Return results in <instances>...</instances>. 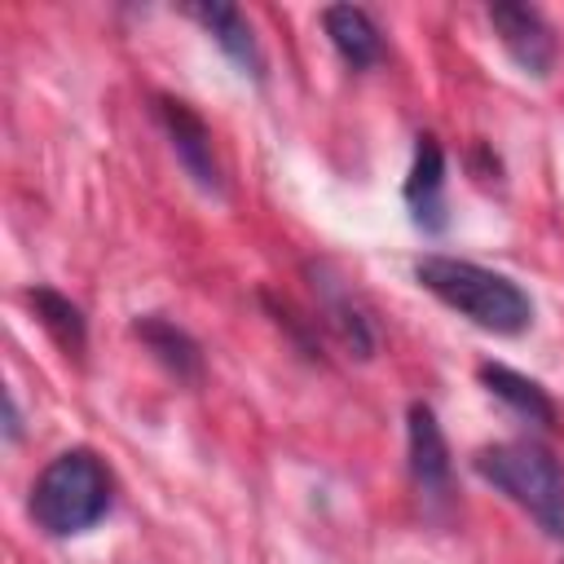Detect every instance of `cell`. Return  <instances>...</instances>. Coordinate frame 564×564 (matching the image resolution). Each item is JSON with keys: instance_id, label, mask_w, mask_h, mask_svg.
<instances>
[{"instance_id": "1", "label": "cell", "mask_w": 564, "mask_h": 564, "mask_svg": "<svg viewBox=\"0 0 564 564\" xmlns=\"http://www.w3.org/2000/svg\"><path fill=\"white\" fill-rule=\"evenodd\" d=\"M414 278L454 313L476 322L494 335H520L533 322V300L507 278L485 264L458 260V256H423L414 264Z\"/></svg>"}, {"instance_id": "2", "label": "cell", "mask_w": 564, "mask_h": 564, "mask_svg": "<svg viewBox=\"0 0 564 564\" xmlns=\"http://www.w3.org/2000/svg\"><path fill=\"white\" fill-rule=\"evenodd\" d=\"M106 511H110V471L93 449L57 454L31 485V520L53 538L84 533Z\"/></svg>"}, {"instance_id": "3", "label": "cell", "mask_w": 564, "mask_h": 564, "mask_svg": "<svg viewBox=\"0 0 564 564\" xmlns=\"http://www.w3.org/2000/svg\"><path fill=\"white\" fill-rule=\"evenodd\" d=\"M476 471L502 489L520 511L538 520L546 538H564V471L560 463L529 441H498L476 449Z\"/></svg>"}, {"instance_id": "4", "label": "cell", "mask_w": 564, "mask_h": 564, "mask_svg": "<svg viewBox=\"0 0 564 564\" xmlns=\"http://www.w3.org/2000/svg\"><path fill=\"white\" fill-rule=\"evenodd\" d=\"M159 123H163V132H167V141H172V154H176V163L185 167V176H189L203 194L220 198V194H225V181H220V163H216L207 123H203L185 101H176V97H159Z\"/></svg>"}, {"instance_id": "5", "label": "cell", "mask_w": 564, "mask_h": 564, "mask_svg": "<svg viewBox=\"0 0 564 564\" xmlns=\"http://www.w3.org/2000/svg\"><path fill=\"white\" fill-rule=\"evenodd\" d=\"M489 26L498 35V44L511 53V62L524 75H546L555 62V35L546 26V18L533 4L520 0H494L489 4Z\"/></svg>"}, {"instance_id": "6", "label": "cell", "mask_w": 564, "mask_h": 564, "mask_svg": "<svg viewBox=\"0 0 564 564\" xmlns=\"http://www.w3.org/2000/svg\"><path fill=\"white\" fill-rule=\"evenodd\" d=\"M405 449H410V476L423 489V498H445L454 463H449V445L436 423V410L423 401H414L405 414Z\"/></svg>"}, {"instance_id": "7", "label": "cell", "mask_w": 564, "mask_h": 564, "mask_svg": "<svg viewBox=\"0 0 564 564\" xmlns=\"http://www.w3.org/2000/svg\"><path fill=\"white\" fill-rule=\"evenodd\" d=\"M441 185H445V154L436 145V137H419L414 145V163L405 176V203L419 229H441L445 225V203H441Z\"/></svg>"}, {"instance_id": "8", "label": "cell", "mask_w": 564, "mask_h": 564, "mask_svg": "<svg viewBox=\"0 0 564 564\" xmlns=\"http://www.w3.org/2000/svg\"><path fill=\"white\" fill-rule=\"evenodd\" d=\"M189 13H194V18L207 26V35L229 53V62L242 66V75H251V79L264 75V57H260V44H256V35H251L242 9H234V4H225V0H198V4H189Z\"/></svg>"}, {"instance_id": "9", "label": "cell", "mask_w": 564, "mask_h": 564, "mask_svg": "<svg viewBox=\"0 0 564 564\" xmlns=\"http://www.w3.org/2000/svg\"><path fill=\"white\" fill-rule=\"evenodd\" d=\"M132 335L154 352V361H159L163 370H172L176 379H198L203 352H198V344H194L189 330H181V326L167 322L163 313H145V317L132 322Z\"/></svg>"}, {"instance_id": "10", "label": "cell", "mask_w": 564, "mask_h": 564, "mask_svg": "<svg viewBox=\"0 0 564 564\" xmlns=\"http://www.w3.org/2000/svg\"><path fill=\"white\" fill-rule=\"evenodd\" d=\"M322 22H326V35H330V44L339 48V57L348 66L361 70V66L379 62L383 44H379V31H375V22H370L366 9H357V4H330L322 13Z\"/></svg>"}, {"instance_id": "11", "label": "cell", "mask_w": 564, "mask_h": 564, "mask_svg": "<svg viewBox=\"0 0 564 564\" xmlns=\"http://www.w3.org/2000/svg\"><path fill=\"white\" fill-rule=\"evenodd\" d=\"M480 383L498 397V401H507L516 414H524L529 423H542V427H551L555 423V405H551V397L529 379V375H516L511 366H498V361H485L480 370Z\"/></svg>"}, {"instance_id": "12", "label": "cell", "mask_w": 564, "mask_h": 564, "mask_svg": "<svg viewBox=\"0 0 564 564\" xmlns=\"http://www.w3.org/2000/svg\"><path fill=\"white\" fill-rule=\"evenodd\" d=\"M313 286L322 291V313H326V322H330V330L339 335V344L352 352V357H370L375 352V330H370V317L352 304V295L348 291H339V286H330L326 278H322V269H313Z\"/></svg>"}, {"instance_id": "13", "label": "cell", "mask_w": 564, "mask_h": 564, "mask_svg": "<svg viewBox=\"0 0 564 564\" xmlns=\"http://www.w3.org/2000/svg\"><path fill=\"white\" fill-rule=\"evenodd\" d=\"M26 300H31L35 317H40V326H44L66 352H84V339H88L84 313H79L66 295H57L53 286H35V291H26Z\"/></svg>"}, {"instance_id": "14", "label": "cell", "mask_w": 564, "mask_h": 564, "mask_svg": "<svg viewBox=\"0 0 564 564\" xmlns=\"http://www.w3.org/2000/svg\"><path fill=\"white\" fill-rule=\"evenodd\" d=\"M4 432H9V441H18V432H22V423H18V405H13V392H4Z\"/></svg>"}]
</instances>
